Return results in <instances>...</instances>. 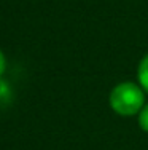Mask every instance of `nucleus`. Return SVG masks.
I'll return each mask as SVG.
<instances>
[{
	"instance_id": "obj_1",
	"label": "nucleus",
	"mask_w": 148,
	"mask_h": 150,
	"mask_svg": "<svg viewBox=\"0 0 148 150\" xmlns=\"http://www.w3.org/2000/svg\"><path fill=\"white\" fill-rule=\"evenodd\" d=\"M145 102L143 88L134 81H121L115 85L108 94L110 109L119 117H137Z\"/></svg>"
},
{
	"instance_id": "obj_2",
	"label": "nucleus",
	"mask_w": 148,
	"mask_h": 150,
	"mask_svg": "<svg viewBox=\"0 0 148 150\" xmlns=\"http://www.w3.org/2000/svg\"><path fill=\"white\" fill-rule=\"evenodd\" d=\"M137 80H139V85L143 88V91L148 94V53L139 61V66H137Z\"/></svg>"
},
{
	"instance_id": "obj_3",
	"label": "nucleus",
	"mask_w": 148,
	"mask_h": 150,
	"mask_svg": "<svg viewBox=\"0 0 148 150\" xmlns=\"http://www.w3.org/2000/svg\"><path fill=\"white\" fill-rule=\"evenodd\" d=\"M137 123H139L140 129L148 134V102H145V105L142 107V110L137 115Z\"/></svg>"
},
{
	"instance_id": "obj_4",
	"label": "nucleus",
	"mask_w": 148,
	"mask_h": 150,
	"mask_svg": "<svg viewBox=\"0 0 148 150\" xmlns=\"http://www.w3.org/2000/svg\"><path fill=\"white\" fill-rule=\"evenodd\" d=\"M5 67H6V61H5V56H3L2 50H0V75L5 72Z\"/></svg>"
}]
</instances>
